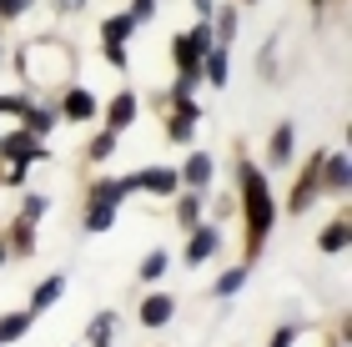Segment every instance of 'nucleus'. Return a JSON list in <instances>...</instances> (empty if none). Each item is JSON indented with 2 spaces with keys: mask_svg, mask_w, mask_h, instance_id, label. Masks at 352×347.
Returning a JSON list of instances; mask_svg holds the SVG:
<instances>
[{
  "mask_svg": "<svg viewBox=\"0 0 352 347\" xmlns=\"http://www.w3.org/2000/svg\"><path fill=\"white\" fill-rule=\"evenodd\" d=\"M236 177H242V192H247V247L262 251L267 242V227H272V192H267V177L257 166H236Z\"/></svg>",
  "mask_w": 352,
  "mask_h": 347,
  "instance_id": "nucleus-1",
  "label": "nucleus"
},
{
  "mask_svg": "<svg viewBox=\"0 0 352 347\" xmlns=\"http://www.w3.org/2000/svg\"><path fill=\"white\" fill-rule=\"evenodd\" d=\"M212 45H217V41H212V25L201 21L197 30H186V36H176L171 56H176V66H182V71H197V76H201V56L212 51Z\"/></svg>",
  "mask_w": 352,
  "mask_h": 347,
  "instance_id": "nucleus-2",
  "label": "nucleus"
},
{
  "mask_svg": "<svg viewBox=\"0 0 352 347\" xmlns=\"http://www.w3.org/2000/svg\"><path fill=\"white\" fill-rule=\"evenodd\" d=\"M217 251H221V232L197 222V227H191V236H186V262L197 267V262H206V257H217Z\"/></svg>",
  "mask_w": 352,
  "mask_h": 347,
  "instance_id": "nucleus-3",
  "label": "nucleus"
},
{
  "mask_svg": "<svg viewBox=\"0 0 352 347\" xmlns=\"http://www.w3.org/2000/svg\"><path fill=\"white\" fill-rule=\"evenodd\" d=\"M0 156H10V161H21V166H30V161H41V141L30 136V131H21V136H0Z\"/></svg>",
  "mask_w": 352,
  "mask_h": 347,
  "instance_id": "nucleus-4",
  "label": "nucleus"
},
{
  "mask_svg": "<svg viewBox=\"0 0 352 347\" xmlns=\"http://www.w3.org/2000/svg\"><path fill=\"white\" fill-rule=\"evenodd\" d=\"M182 181L191 186V192H206V181H212V156H206V151H191L186 166H182Z\"/></svg>",
  "mask_w": 352,
  "mask_h": 347,
  "instance_id": "nucleus-5",
  "label": "nucleus"
},
{
  "mask_svg": "<svg viewBox=\"0 0 352 347\" xmlns=\"http://www.w3.org/2000/svg\"><path fill=\"white\" fill-rule=\"evenodd\" d=\"M60 292H66V277H60V272H56V277H45L41 287L30 292V307H25V312H30V317H36V312H45V307H56V302H60Z\"/></svg>",
  "mask_w": 352,
  "mask_h": 347,
  "instance_id": "nucleus-6",
  "label": "nucleus"
},
{
  "mask_svg": "<svg viewBox=\"0 0 352 347\" xmlns=\"http://www.w3.org/2000/svg\"><path fill=\"white\" fill-rule=\"evenodd\" d=\"M317 181L327 186V192H347V156H322V166H317Z\"/></svg>",
  "mask_w": 352,
  "mask_h": 347,
  "instance_id": "nucleus-7",
  "label": "nucleus"
},
{
  "mask_svg": "<svg viewBox=\"0 0 352 347\" xmlns=\"http://www.w3.org/2000/svg\"><path fill=\"white\" fill-rule=\"evenodd\" d=\"M171 317H176V302H171L166 292H156V297L141 302V322H146V327H166Z\"/></svg>",
  "mask_w": 352,
  "mask_h": 347,
  "instance_id": "nucleus-8",
  "label": "nucleus"
},
{
  "mask_svg": "<svg viewBox=\"0 0 352 347\" xmlns=\"http://www.w3.org/2000/svg\"><path fill=\"white\" fill-rule=\"evenodd\" d=\"M106 116H111V121H106V131H116V136H121L126 126L136 121V96H131V91H121V96L111 101V111H106Z\"/></svg>",
  "mask_w": 352,
  "mask_h": 347,
  "instance_id": "nucleus-9",
  "label": "nucleus"
},
{
  "mask_svg": "<svg viewBox=\"0 0 352 347\" xmlns=\"http://www.w3.org/2000/svg\"><path fill=\"white\" fill-rule=\"evenodd\" d=\"M197 121H201V111H197L191 101H182V111H176V116H171V126H166V131H171V141H191Z\"/></svg>",
  "mask_w": 352,
  "mask_h": 347,
  "instance_id": "nucleus-10",
  "label": "nucleus"
},
{
  "mask_svg": "<svg viewBox=\"0 0 352 347\" xmlns=\"http://www.w3.org/2000/svg\"><path fill=\"white\" fill-rule=\"evenodd\" d=\"M60 111H66L71 121H91L96 116V96H91V91H71V96L60 101Z\"/></svg>",
  "mask_w": 352,
  "mask_h": 347,
  "instance_id": "nucleus-11",
  "label": "nucleus"
},
{
  "mask_svg": "<svg viewBox=\"0 0 352 347\" xmlns=\"http://www.w3.org/2000/svg\"><path fill=\"white\" fill-rule=\"evenodd\" d=\"M30 322H36L30 312H6V317H0V347L15 342V337H25V333H30Z\"/></svg>",
  "mask_w": 352,
  "mask_h": 347,
  "instance_id": "nucleus-12",
  "label": "nucleus"
},
{
  "mask_svg": "<svg viewBox=\"0 0 352 347\" xmlns=\"http://www.w3.org/2000/svg\"><path fill=\"white\" fill-rule=\"evenodd\" d=\"M116 201H91V212H86V232H106V227H116Z\"/></svg>",
  "mask_w": 352,
  "mask_h": 347,
  "instance_id": "nucleus-13",
  "label": "nucleus"
},
{
  "mask_svg": "<svg viewBox=\"0 0 352 347\" xmlns=\"http://www.w3.org/2000/svg\"><path fill=\"white\" fill-rule=\"evenodd\" d=\"M131 30H136V21H131V15H111V21L101 25V41H106V45H121L126 36H131Z\"/></svg>",
  "mask_w": 352,
  "mask_h": 347,
  "instance_id": "nucleus-14",
  "label": "nucleus"
},
{
  "mask_svg": "<svg viewBox=\"0 0 352 347\" xmlns=\"http://www.w3.org/2000/svg\"><path fill=\"white\" fill-rule=\"evenodd\" d=\"M111 333H116V312H96L91 317V347H111Z\"/></svg>",
  "mask_w": 352,
  "mask_h": 347,
  "instance_id": "nucleus-15",
  "label": "nucleus"
},
{
  "mask_svg": "<svg viewBox=\"0 0 352 347\" xmlns=\"http://www.w3.org/2000/svg\"><path fill=\"white\" fill-rule=\"evenodd\" d=\"M236 25H242V15H236V5H227V10L217 15V30H212V41H217V45H232Z\"/></svg>",
  "mask_w": 352,
  "mask_h": 347,
  "instance_id": "nucleus-16",
  "label": "nucleus"
},
{
  "mask_svg": "<svg viewBox=\"0 0 352 347\" xmlns=\"http://www.w3.org/2000/svg\"><path fill=\"white\" fill-rule=\"evenodd\" d=\"M176 222H182L186 232L201 222V192H191V197H182V201H176Z\"/></svg>",
  "mask_w": 352,
  "mask_h": 347,
  "instance_id": "nucleus-17",
  "label": "nucleus"
},
{
  "mask_svg": "<svg viewBox=\"0 0 352 347\" xmlns=\"http://www.w3.org/2000/svg\"><path fill=\"white\" fill-rule=\"evenodd\" d=\"M272 161L277 166L292 161V126H277V131H272Z\"/></svg>",
  "mask_w": 352,
  "mask_h": 347,
  "instance_id": "nucleus-18",
  "label": "nucleus"
},
{
  "mask_svg": "<svg viewBox=\"0 0 352 347\" xmlns=\"http://www.w3.org/2000/svg\"><path fill=\"white\" fill-rule=\"evenodd\" d=\"M242 282H247V267H232V272H221L217 277V297H236V292H242Z\"/></svg>",
  "mask_w": 352,
  "mask_h": 347,
  "instance_id": "nucleus-19",
  "label": "nucleus"
},
{
  "mask_svg": "<svg viewBox=\"0 0 352 347\" xmlns=\"http://www.w3.org/2000/svg\"><path fill=\"white\" fill-rule=\"evenodd\" d=\"M162 272H166V251L156 247V251H146V257H141V282H156Z\"/></svg>",
  "mask_w": 352,
  "mask_h": 347,
  "instance_id": "nucleus-20",
  "label": "nucleus"
},
{
  "mask_svg": "<svg viewBox=\"0 0 352 347\" xmlns=\"http://www.w3.org/2000/svg\"><path fill=\"white\" fill-rule=\"evenodd\" d=\"M342 247H347V222H332L322 232V251H342Z\"/></svg>",
  "mask_w": 352,
  "mask_h": 347,
  "instance_id": "nucleus-21",
  "label": "nucleus"
},
{
  "mask_svg": "<svg viewBox=\"0 0 352 347\" xmlns=\"http://www.w3.org/2000/svg\"><path fill=\"white\" fill-rule=\"evenodd\" d=\"M121 197H126L121 181H96V186H91V201H116V207H121Z\"/></svg>",
  "mask_w": 352,
  "mask_h": 347,
  "instance_id": "nucleus-22",
  "label": "nucleus"
},
{
  "mask_svg": "<svg viewBox=\"0 0 352 347\" xmlns=\"http://www.w3.org/2000/svg\"><path fill=\"white\" fill-rule=\"evenodd\" d=\"M51 126H56V116H51V111H25V131H30V136H45Z\"/></svg>",
  "mask_w": 352,
  "mask_h": 347,
  "instance_id": "nucleus-23",
  "label": "nucleus"
},
{
  "mask_svg": "<svg viewBox=\"0 0 352 347\" xmlns=\"http://www.w3.org/2000/svg\"><path fill=\"white\" fill-rule=\"evenodd\" d=\"M111 151H116V131H101V136L91 141V161H106Z\"/></svg>",
  "mask_w": 352,
  "mask_h": 347,
  "instance_id": "nucleus-24",
  "label": "nucleus"
},
{
  "mask_svg": "<svg viewBox=\"0 0 352 347\" xmlns=\"http://www.w3.org/2000/svg\"><path fill=\"white\" fill-rule=\"evenodd\" d=\"M45 207H51V201L30 192V197H25V207H21V216H25V222H41V216H45Z\"/></svg>",
  "mask_w": 352,
  "mask_h": 347,
  "instance_id": "nucleus-25",
  "label": "nucleus"
},
{
  "mask_svg": "<svg viewBox=\"0 0 352 347\" xmlns=\"http://www.w3.org/2000/svg\"><path fill=\"white\" fill-rule=\"evenodd\" d=\"M30 227H36V222H25V216L15 222V251H30Z\"/></svg>",
  "mask_w": 352,
  "mask_h": 347,
  "instance_id": "nucleus-26",
  "label": "nucleus"
},
{
  "mask_svg": "<svg viewBox=\"0 0 352 347\" xmlns=\"http://www.w3.org/2000/svg\"><path fill=\"white\" fill-rule=\"evenodd\" d=\"M151 10H156V0H136V5H131V10H126V15H131V21L141 25V21H146V15H151Z\"/></svg>",
  "mask_w": 352,
  "mask_h": 347,
  "instance_id": "nucleus-27",
  "label": "nucleus"
},
{
  "mask_svg": "<svg viewBox=\"0 0 352 347\" xmlns=\"http://www.w3.org/2000/svg\"><path fill=\"white\" fill-rule=\"evenodd\" d=\"M292 337H297V327H282V333L272 337V347H292Z\"/></svg>",
  "mask_w": 352,
  "mask_h": 347,
  "instance_id": "nucleus-28",
  "label": "nucleus"
},
{
  "mask_svg": "<svg viewBox=\"0 0 352 347\" xmlns=\"http://www.w3.org/2000/svg\"><path fill=\"white\" fill-rule=\"evenodd\" d=\"M25 5H30V0H6V5H0V15H21Z\"/></svg>",
  "mask_w": 352,
  "mask_h": 347,
  "instance_id": "nucleus-29",
  "label": "nucleus"
},
{
  "mask_svg": "<svg viewBox=\"0 0 352 347\" xmlns=\"http://www.w3.org/2000/svg\"><path fill=\"white\" fill-rule=\"evenodd\" d=\"M191 5H197V15H201V21L212 15V0H191Z\"/></svg>",
  "mask_w": 352,
  "mask_h": 347,
  "instance_id": "nucleus-30",
  "label": "nucleus"
},
{
  "mask_svg": "<svg viewBox=\"0 0 352 347\" xmlns=\"http://www.w3.org/2000/svg\"><path fill=\"white\" fill-rule=\"evenodd\" d=\"M56 5H60V10H81L86 0H56Z\"/></svg>",
  "mask_w": 352,
  "mask_h": 347,
  "instance_id": "nucleus-31",
  "label": "nucleus"
},
{
  "mask_svg": "<svg viewBox=\"0 0 352 347\" xmlns=\"http://www.w3.org/2000/svg\"><path fill=\"white\" fill-rule=\"evenodd\" d=\"M0 262H6V247H0Z\"/></svg>",
  "mask_w": 352,
  "mask_h": 347,
  "instance_id": "nucleus-32",
  "label": "nucleus"
},
{
  "mask_svg": "<svg viewBox=\"0 0 352 347\" xmlns=\"http://www.w3.org/2000/svg\"><path fill=\"white\" fill-rule=\"evenodd\" d=\"M0 5H6V0H0Z\"/></svg>",
  "mask_w": 352,
  "mask_h": 347,
  "instance_id": "nucleus-33",
  "label": "nucleus"
}]
</instances>
